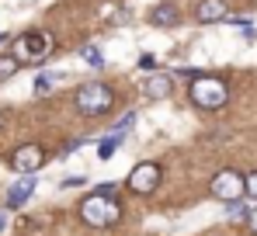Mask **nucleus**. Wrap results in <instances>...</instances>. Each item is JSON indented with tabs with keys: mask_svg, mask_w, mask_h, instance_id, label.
I'll list each match as a JSON object with an SVG mask.
<instances>
[{
	"mask_svg": "<svg viewBox=\"0 0 257 236\" xmlns=\"http://www.w3.org/2000/svg\"><path fill=\"white\" fill-rule=\"evenodd\" d=\"M188 94H191V104L202 111H219L229 101V87L222 77H195Z\"/></svg>",
	"mask_w": 257,
	"mask_h": 236,
	"instance_id": "1",
	"label": "nucleus"
},
{
	"mask_svg": "<svg viewBox=\"0 0 257 236\" xmlns=\"http://www.w3.org/2000/svg\"><path fill=\"white\" fill-rule=\"evenodd\" d=\"M118 215H122V208H118V198H108V195H87V201L80 205V219H84L87 226H94V229H108V226H115L118 222Z\"/></svg>",
	"mask_w": 257,
	"mask_h": 236,
	"instance_id": "2",
	"label": "nucleus"
},
{
	"mask_svg": "<svg viewBox=\"0 0 257 236\" xmlns=\"http://www.w3.org/2000/svg\"><path fill=\"white\" fill-rule=\"evenodd\" d=\"M77 108L84 111V115H104L111 104H115V90L108 87V83H97V80H90V83H84L80 90H77Z\"/></svg>",
	"mask_w": 257,
	"mask_h": 236,
	"instance_id": "3",
	"label": "nucleus"
},
{
	"mask_svg": "<svg viewBox=\"0 0 257 236\" xmlns=\"http://www.w3.org/2000/svg\"><path fill=\"white\" fill-rule=\"evenodd\" d=\"M49 49H52V35H49V32H28V35L14 39L11 56H14L18 63H39V59L49 56Z\"/></svg>",
	"mask_w": 257,
	"mask_h": 236,
	"instance_id": "4",
	"label": "nucleus"
},
{
	"mask_svg": "<svg viewBox=\"0 0 257 236\" xmlns=\"http://www.w3.org/2000/svg\"><path fill=\"white\" fill-rule=\"evenodd\" d=\"M209 191H212V198H219V201H240L243 198V177L236 174V170H219L212 177V184H209Z\"/></svg>",
	"mask_w": 257,
	"mask_h": 236,
	"instance_id": "5",
	"label": "nucleus"
},
{
	"mask_svg": "<svg viewBox=\"0 0 257 236\" xmlns=\"http://www.w3.org/2000/svg\"><path fill=\"white\" fill-rule=\"evenodd\" d=\"M160 163H153V160H146V163H139V167H132V174H128V188L132 191H139V195H150L157 184H160Z\"/></svg>",
	"mask_w": 257,
	"mask_h": 236,
	"instance_id": "6",
	"label": "nucleus"
},
{
	"mask_svg": "<svg viewBox=\"0 0 257 236\" xmlns=\"http://www.w3.org/2000/svg\"><path fill=\"white\" fill-rule=\"evenodd\" d=\"M42 163H45V153H42V146H35V143L18 146L11 153V170H18V174H35Z\"/></svg>",
	"mask_w": 257,
	"mask_h": 236,
	"instance_id": "7",
	"label": "nucleus"
},
{
	"mask_svg": "<svg viewBox=\"0 0 257 236\" xmlns=\"http://www.w3.org/2000/svg\"><path fill=\"white\" fill-rule=\"evenodd\" d=\"M226 18H229V11H226L222 0H202L195 7V21L198 25H215V21H226Z\"/></svg>",
	"mask_w": 257,
	"mask_h": 236,
	"instance_id": "8",
	"label": "nucleus"
},
{
	"mask_svg": "<svg viewBox=\"0 0 257 236\" xmlns=\"http://www.w3.org/2000/svg\"><path fill=\"white\" fill-rule=\"evenodd\" d=\"M171 90H174V80L167 73H153V77H146V83H143V94L150 101H164V97H171Z\"/></svg>",
	"mask_w": 257,
	"mask_h": 236,
	"instance_id": "9",
	"label": "nucleus"
},
{
	"mask_svg": "<svg viewBox=\"0 0 257 236\" xmlns=\"http://www.w3.org/2000/svg\"><path fill=\"white\" fill-rule=\"evenodd\" d=\"M32 191H35V177H32V174H21V181L11 184V191H7V208H18Z\"/></svg>",
	"mask_w": 257,
	"mask_h": 236,
	"instance_id": "10",
	"label": "nucleus"
},
{
	"mask_svg": "<svg viewBox=\"0 0 257 236\" xmlns=\"http://www.w3.org/2000/svg\"><path fill=\"white\" fill-rule=\"evenodd\" d=\"M150 21H153L157 28H171V25H177V7H174V4H157V7L150 11Z\"/></svg>",
	"mask_w": 257,
	"mask_h": 236,
	"instance_id": "11",
	"label": "nucleus"
},
{
	"mask_svg": "<svg viewBox=\"0 0 257 236\" xmlns=\"http://www.w3.org/2000/svg\"><path fill=\"white\" fill-rule=\"evenodd\" d=\"M122 139H125V136H118V132H115V136H108V139H101V146H97V157H101V160H111V153L122 146Z\"/></svg>",
	"mask_w": 257,
	"mask_h": 236,
	"instance_id": "12",
	"label": "nucleus"
},
{
	"mask_svg": "<svg viewBox=\"0 0 257 236\" xmlns=\"http://www.w3.org/2000/svg\"><path fill=\"white\" fill-rule=\"evenodd\" d=\"M18 66H21V63H18V59H14L11 52H7V56H0V80L14 77V73H18Z\"/></svg>",
	"mask_w": 257,
	"mask_h": 236,
	"instance_id": "13",
	"label": "nucleus"
},
{
	"mask_svg": "<svg viewBox=\"0 0 257 236\" xmlns=\"http://www.w3.org/2000/svg\"><path fill=\"white\" fill-rule=\"evenodd\" d=\"M80 56H84V63H90L94 70H101V66H104V59H101V52H97L94 45H84V49H80Z\"/></svg>",
	"mask_w": 257,
	"mask_h": 236,
	"instance_id": "14",
	"label": "nucleus"
},
{
	"mask_svg": "<svg viewBox=\"0 0 257 236\" xmlns=\"http://www.w3.org/2000/svg\"><path fill=\"white\" fill-rule=\"evenodd\" d=\"M247 215H250V208H247V205L229 201V219H233V222H247Z\"/></svg>",
	"mask_w": 257,
	"mask_h": 236,
	"instance_id": "15",
	"label": "nucleus"
},
{
	"mask_svg": "<svg viewBox=\"0 0 257 236\" xmlns=\"http://www.w3.org/2000/svg\"><path fill=\"white\" fill-rule=\"evenodd\" d=\"M56 80H59V73H42V77L35 80V94H45V90H49Z\"/></svg>",
	"mask_w": 257,
	"mask_h": 236,
	"instance_id": "16",
	"label": "nucleus"
},
{
	"mask_svg": "<svg viewBox=\"0 0 257 236\" xmlns=\"http://www.w3.org/2000/svg\"><path fill=\"white\" fill-rule=\"evenodd\" d=\"M243 195L257 198V170H254V174H247V177H243Z\"/></svg>",
	"mask_w": 257,
	"mask_h": 236,
	"instance_id": "17",
	"label": "nucleus"
},
{
	"mask_svg": "<svg viewBox=\"0 0 257 236\" xmlns=\"http://www.w3.org/2000/svg\"><path fill=\"white\" fill-rule=\"evenodd\" d=\"M97 195H108V198H118V188L111 184V181H104V184H97Z\"/></svg>",
	"mask_w": 257,
	"mask_h": 236,
	"instance_id": "18",
	"label": "nucleus"
},
{
	"mask_svg": "<svg viewBox=\"0 0 257 236\" xmlns=\"http://www.w3.org/2000/svg\"><path fill=\"white\" fill-rule=\"evenodd\" d=\"M80 184H87L84 177H66V181H63V188H80Z\"/></svg>",
	"mask_w": 257,
	"mask_h": 236,
	"instance_id": "19",
	"label": "nucleus"
},
{
	"mask_svg": "<svg viewBox=\"0 0 257 236\" xmlns=\"http://www.w3.org/2000/svg\"><path fill=\"white\" fill-rule=\"evenodd\" d=\"M139 66H143V70H153V66H157V59H153V56H143V59H139Z\"/></svg>",
	"mask_w": 257,
	"mask_h": 236,
	"instance_id": "20",
	"label": "nucleus"
},
{
	"mask_svg": "<svg viewBox=\"0 0 257 236\" xmlns=\"http://www.w3.org/2000/svg\"><path fill=\"white\" fill-rule=\"evenodd\" d=\"M247 222L254 226V233H257V208H250V215H247Z\"/></svg>",
	"mask_w": 257,
	"mask_h": 236,
	"instance_id": "21",
	"label": "nucleus"
},
{
	"mask_svg": "<svg viewBox=\"0 0 257 236\" xmlns=\"http://www.w3.org/2000/svg\"><path fill=\"white\" fill-rule=\"evenodd\" d=\"M4 226H7V215H4V212H0V229H4Z\"/></svg>",
	"mask_w": 257,
	"mask_h": 236,
	"instance_id": "22",
	"label": "nucleus"
},
{
	"mask_svg": "<svg viewBox=\"0 0 257 236\" xmlns=\"http://www.w3.org/2000/svg\"><path fill=\"white\" fill-rule=\"evenodd\" d=\"M0 125H4V115H0Z\"/></svg>",
	"mask_w": 257,
	"mask_h": 236,
	"instance_id": "23",
	"label": "nucleus"
},
{
	"mask_svg": "<svg viewBox=\"0 0 257 236\" xmlns=\"http://www.w3.org/2000/svg\"><path fill=\"white\" fill-rule=\"evenodd\" d=\"M0 42H4V35H0Z\"/></svg>",
	"mask_w": 257,
	"mask_h": 236,
	"instance_id": "24",
	"label": "nucleus"
}]
</instances>
